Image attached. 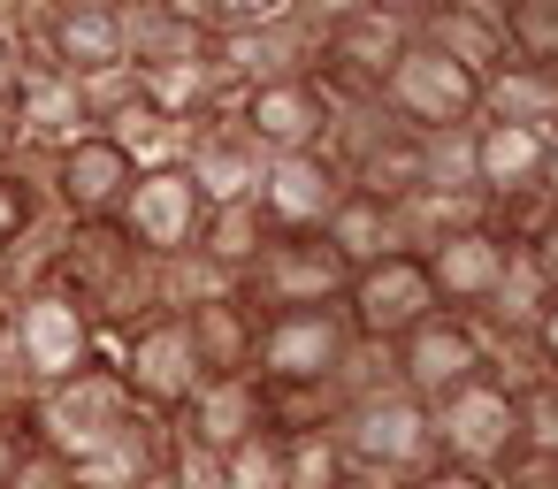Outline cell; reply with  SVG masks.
<instances>
[{"instance_id": "obj_32", "label": "cell", "mask_w": 558, "mask_h": 489, "mask_svg": "<svg viewBox=\"0 0 558 489\" xmlns=\"http://www.w3.org/2000/svg\"><path fill=\"white\" fill-rule=\"evenodd\" d=\"M520 459L558 474V375H535L520 390Z\"/></svg>"}, {"instance_id": "obj_30", "label": "cell", "mask_w": 558, "mask_h": 489, "mask_svg": "<svg viewBox=\"0 0 558 489\" xmlns=\"http://www.w3.org/2000/svg\"><path fill=\"white\" fill-rule=\"evenodd\" d=\"M505 47L512 62L558 70V0H505Z\"/></svg>"}, {"instance_id": "obj_23", "label": "cell", "mask_w": 558, "mask_h": 489, "mask_svg": "<svg viewBox=\"0 0 558 489\" xmlns=\"http://www.w3.org/2000/svg\"><path fill=\"white\" fill-rule=\"evenodd\" d=\"M268 215H260V199H238V207H207L199 215V237H192V260H199V276L207 283H245L253 276V260L268 253Z\"/></svg>"}, {"instance_id": "obj_4", "label": "cell", "mask_w": 558, "mask_h": 489, "mask_svg": "<svg viewBox=\"0 0 558 489\" xmlns=\"http://www.w3.org/2000/svg\"><path fill=\"white\" fill-rule=\"evenodd\" d=\"M24 62H47L77 85H100V77H123L131 54H123V16L108 0H39L32 24L16 32Z\"/></svg>"}, {"instance_id": "obj_26", "label": "cell", "mask_w": 558, "mask_h": 489, "mask_svg": "<svg viewBox=\"0 0 558 489\" xmlns=\"http://www.w3.org/2000/svg\"><path fill=\"white\" fill-rule=\"evenodd\" d=\"M47 192H39V161H9L0 169V276H9L16 260H32L47 245Z\"/></svg>"}, {"instance_id": "obj_17", "label": "cell", "mask_w": 558, "mask_h": 489, "mask_svg": "<svg viewBox=\"0 0 558 489\" xmlns=\"http://www.w3.org/2000/svg\"><path fill=\"white\" fill-rule=\"evenodd\" d=\"M199 192H192V176L169 161V169H138V184H131V199H123V215H116V230L146 253V260H184L192 253V237H199Z\"/></svg>"}, {"instance_id": "obj_6", "label": "cell", "mask_w": 558, "mask_h": 489, "mask_svg": "<svg viewBox=\"0 0 558 489\" xmlns=\"http://www.w3.org/2000/svg\"><path fill=\"white\" fill-rule=\"evenodd\" d=\"M100 367L154 420H177L192 405V390H199V367H192V344H184V321L177 314H154V321H138L123 337H100Z\"/></svg>"}, {"instance_id": "obj_40", "label": "cell", "mask_w": 558, "mask_h": 489, "mask_svg": "<svg viewBox=\"0 0 558 489\" xmlns=\"http://www.w3.org/2000/svg\"><path fill=\"white\" fill-rule=\"evenodd\" d=\"M375 16H390V24H405V32H421V16L436 9V0H367Z\"/></svg>"}, {"instance_id": "obj_38", "label": "cell", "mask_w": 558, "mask_h": 489, "mask_svg": "<svg viewBox=\"0 0 558 489\" xmlns=\"http://www.w3.org/2000/svg\"><path fill=\"white\" fill-rule=\"evenodd\" d=\"M527 352H535V367H543V375H558V298H550V306H543V321L527 329Z\"/></svg>"}, {"instance_id": "obj_22", "label": "cell", "mask_w": 558, "mask_h": 489, "mask_svg": "<svg viewBox=\"0 0 558 489\" xmlns=\"http://www.w3.org/2000/svg\"><path fill=\"white\" fill-rule=\"evenodd\" d=\"M466 184L482 199H512V192H535L543 184V131H520V123H474L466 131Z\"/></svg>"}, {"instance_id": "obj_14", "label": "cell", "mask_w": 558, "mask_h": 489, "mask_svg": "<svg viewBox=\"0 0 558 489\" xmlns=\"http://www.w3.org/2000/svg\"><path fill=\"white\" fill-rule=\"evenodd\" d=\"M344 283H352V268L329 253V237H268V253L253 260L238 298L253 314H283V306H337Z\"/></svg>"}, {"instance_id": "obj_15", "label": "cell", "mask_w": 558, "mask_h": 489, "mask_svg": "<svg viewBox=\"0 0 558 489\" xmlns=\"http://www.w3.org/2000/svg\"><path fill=\"white\" fill-rule=\"evenodd\" d=\"M260 428H276L268 420V390H260V375H222V382H199L192 390V405L169 420V436H177V459H222V451H238L245 436H260Z\"/></svg>"}, {"instance_id": "obj_34", "label": "cell", "mask_w": 558, "mask_h": 489, "mask_svg": "<svg viewBox=\"0 0 558 489\" xmlns=\"http://www.w3.org/2000/svg\"><path fill=\"white\" fill-rule=\"evenodd\" d=\"M398 489H497L489 474H474V466H451V459H428L421 474H405Z\"/></svg>"}, {"instance_id": "obj_31", "label": "cell", "mask_w": 558, "mask_h": 489, "mask_svg": "<svg viewBox=\"0 0 558 489\" xmlns=\"http://www.w3.org/2000/svg\"><path fill=\"white\" fill-rule=\"evenodd\" d=\"M215 481L222 489H283V428H260L238 451H222L215 459Z\"/></svg>"}, {"instance_id": "obj_18", "label": "cell", "mask_w": 558, "mask_h": 489, "mask_svg": "<svg viewBox=\"0 0 558 489\" xmlns=\"http://www.w3.org/2000/svg\"><path fill=\"white\" fill-rule=\"evenodd\" d=\"M352 184H344V169L329 161V146L322 154H283V161H268V176H260V215H268V230L276 237H322V222L337 215V199H344Z\"/></svg>"}, {"instance_id": "obj_43", "label": "cell", "mask_w": 558, "mask_h": 489, "mask_svg": "<svg viewBox=\"0 0 558 489\" xmlns=\"http://www.w3.org/2000/svg\"><path fill=\"white\" fill-rule=\"evenodd\" d=\"M138 489H184V459H169V466H161V474H146Z\"/></svg>"}, {"instance_id": "obj_39", "label": "cell", "mask_w": 558, "mask_h": 489, "mask_svg": "<svg viewBox=\"0 0 558 489\" xmlns=\"http://www.w3.org/2000/svg\"><path fill=\"white\" fill-rule=\"evenodd\" d=\"M16 77H24V47H16V32L0 24V100L16 93Z\"/></svg>"}, {"instance_id": "obj_2", "label": "cell", "mask_w": 558, "mask_h": 489, "mask_svg": "<svg viewBox=\"0 0 558 489\" xmlns=\"http://www.w3.org/2000/svg\"><path fill=\"white\" fill-rule=\"evenodd\" d=\"M9 352H16V375H24L32 398H39V390H54V382H70V375L100 367V329L77 314L70 291H54V283H16V291H9Z\"/></svg>"}, {"instance_id": "obj_20", "label": "cell", "mask_w": 558, "mask_h": 489, "mask_svg": "<svg viewBox=\"0 0 558 489\" xmlns=\"http://www.w3.org/2000/svg\"><path fill=\"white\" fill-rule=\"evenodd\" d=\"M421 268H428V291H436L444 314H482V306L497 298L505 268H512V245H505L489 222H474V230H459V237H436V245L421 253Z\"/></svg>"}, {"instance_id": "obj_3", "label": "cell", "mask_w": 558, "mask_h": 489, "mask_svg": "<svg viewBox=\"0 0 558 489\" xmlns=\"http://www.w3.org/2000/svg\"><path fill=\"white\" fill-rule=\"evenodd\" d=\"M131 420H138L131 390H123L108 367H85V375H70V382H54V390L32 398V451H47V459H62V466H85V459L108 451Z\"/></svg>"}, {"instance_id": "obj_21", "label": "cell", "mask_w": 558, "mask_h": 489, "mask_svg": "<svg viewBox=\"0 0 558 489\" xmlns=\"http://www.w3.org/2000/svg\"><path fill=\"white\" fill-rule=\"evenodd\" d=\"M177 321H184V344H192L199 382L253 375V337H260V314H253L230 283H215V291H199L192 306H177Z\"/></svg>"}, {"instance_id": "obj_12", "label": "cell", "mask_w": 558, "mask_h": 489, "mask_svg": "<svg viewBox=\"0 0 558 489\" xmlns=\"http://www.w3.org/2000/svg\"><path fill=\"white\" fill-rule=\"evenodd\" d=\"M474 375H489V337H482L474 314H444V306H436L413 337L390 344V382H398L405 398H421V405L451 398V390L474 382Z\"/></svg>"}, {"instance_id": "obj_19", "label": "cell", "mask_w": 558, "mask_h": 489, "mask_svg": "<svg viewBox=\"0 0 558 489\" xmlns=\"http://www.w3.org/2000/svg\"><path fill=\"white\" fill-rule=\"evenodd\" d=\"M177 169L192 176L199 207H238V199H253V192H260L268 154H260V146H253V138L230 123V115H207V123H192V131H184Z\"/></svg>"}, {"instance_id": "obj_27", "label": "cell", "mask_w": 558, "mask_h": 489, "mask_svg": "<svg viewBox=\"0 0 558 489\" xmlns=\"http://www.w3.org/2000/svg\"><path fill=\"white\" fill-rule=\"evenodd\" d=\"M482 115H489V123H520V131H558V70L505 62V70L482 85Z\"/></svg>"}, {"instance_id": "obj_5", "label": "cell", "mask_w": 558, "mask_h": 489, "mask_svg": "<svg viewBox=\"0 0 558 489\" xmlns=\"http://www.w3.org/2000/svg\"><path fill=\"white\" fill-rule=\"evenodd\" d=\"M428 436H436V459L497 481L520 459V390H505L497 375H474V382H459L451 398L428 405Z\"/></svg>"}, {"instance_id": "obj_42", "label": "cell", "mask_w": 558, "mask_h": 489, "mask_svg": "<svg viewBox=\"0 0 558 489\" xmlns=\"http://www.w3.org/2000/svg\"><path fill=\"white\" fill-rule=\"evenodd\" d=\"M543 192H558V131H543Z\"/></svg>"}, {"instance_id": "obj_37", "label": "cell", "mask_w": 558, "mask_h": 489, "mask_svg": "<svg viewBox=\"0 0 558 489\" xmlns=\"http://www.w3.org/2000/svg\"><path fill=\"white\" fill-rule=\"evenodd\" d=\"M527 260H535V276H543V283L558 291V207H550V222H543V230L527 237Z\"/></svg>"}, {"instance_id": "obj_24", "label": "cell", "mask_w": 558, "mask_h": 489, "mask_svg": "<svg viewBox=\"0 0 558 489\" xmlns=\"http://www.w3.org/2000/svg\"><path fill=\"white\" fill-rule=\"evenodd\" d=\"M421 47H436L444 62H459V70H474L482 85L512 62V47H505V16H482V9H459V0H436V9L421 16V32H413Z\"/></svg>"}, {"instance_id": "obj_9", "label": "cell", "mask_w": 558, "mask_h": 489, "mask_svg": "<svg viewBox=\"0 0 558 489\" xmlns=\"http://www.w3.org/2000/svg\"><path fill=\"white\" fill-rule=\"evenodd\" d=\"M131 184H138V161H131L116 138H100V131L39 161V192H47V215H54L62 230L116 222L123 199H131Z\"/></svg>"}, {"instance_id": "obj_46", "label": "cell", "mask_w": 558, "mask_h": 489, "mask_svg": "<svg viewBox=\"0 0 558 489\" xmlns=\"http://www.w3.org/2000/svg\"><path fill=\"white\" fill-rule=\"evenodd\" d=\"M550 489H558V474H550Z\"/></svg>"}, {"instance_id": "obj_1", "label": "cell", "mask_w": 558, "mask_h": 489, "mask_svg": "<svg viewBox=\"0 0 558 489\" xmlns=\"http://www.w3.org/2000/svg\"><path fill=\"white\" fill-rule=\"evenodd\" d=\"M352 329H344V306H283V314H260V337H253V375L260 390L276 398H306V390H329L352 405Z\"/></svg>"}, {"instance_id": "obj_33", "label": "cell", "mask_w": 558, "mask_h": 489, "mask_svg": "<svg viewBox=\"0 0 558 489\" xmlns=\"http://www.w3.org/2000/svg\"><path fill=\"white\" fill-rule=\"evenodd\" d=\"M184 9L222 39V32H268V24H291L299 0H184Z\"/></svg>"}, {"instance_id": "obj_28", "label": "cell", "mask_w": 558, "mask_h": 489, "mask_svg": "<svg viewBox=\"0 0 558 489\" xmlns=\"http://www.w3.org/2000/svg\"><path fill=\"white\" fill-rule=\"evenodd\" d=\"M123 54H131V70L199 62V54H207V24H199L192 9H146V16H123Z\"/></svg>"}, {"instance_id": "obj_16", "label": "cell", "mask_w": 558, "mask_h": 489, "mask_svg": "<svg viewBox=\"0 0 558 489\" xmlns=\"http://www.w3.org/2000/svg\"><path fill=\"white\" fill-rule=\"evenodd\" d=\"M9 115H16V154L24 161H47L77 138H93V100L77 77L47 70V62H24L16 93H9Z\"/></svg>"}, {"instance_id": "obj_10", "label": "cell", "mask_w": 558, "mask_h": 489, "mask_svg": "<svg viewBox=\"0 0 558 489\" xmlns=\"http://www.w3.org/2000/svg\"><path fill=\"white\" fill-rule=\"evenodd\" d=\"M344 329H352V344H367V352H390L398 337H413L428 314H436V291H428V268H421V253H383L375 268H352V283H344Z\"/></svg>"}, {"instance_id": "obj_13", "label": "cell", "mask_w": 558, "mask_h": 489, "mask_svg": "<svg viewBox=\"0 0 558 489\" xmlns=\"http://www.w3.org/2000/svg\"><path fill=\"white\" fill-rule=\"evenodd\" d=\"M230 123H238L268 161H283V154H322L329 131H337V108H329V93H322L314 77H268V85L238 93Z\"/></svg>"}, {"instance_id": "obj_11", "label": "cell", "mask_w": 558, "mask_h": 489, "mask_svg": "<svg viewBox=\"0 0 558 489\" xmlns=\"http://www.w3.org/2000/svg\"><path fill=\"white\" fill-rule=\"evenodd\" d=\"M405 39H413V32L390 24V16H375V9L329 24V32H322V54H314V85L329 93V108H337V115H344V108H383V77L398 70Z\"/></svg>"}, {"instance_id": "obj_36", "label": "cell", "mask_w": 558, "mask_h": 489, "mask_svg": "<svg viewBox=\"0 0 558 489\" xmlns=\"http://www.w3.org/2000/svg\"><path fill=\"white\" fill-rule=\"evenodd\" d=\"M9 489H77V481H70V466H62V459L32 451V459L16 466V481H9Z\"/></svg>"}, {"instance_id": "obj_7", "label": "cell", "mask_w": 558, "mask_h": 489, "mask_svg": "<svg viewBox=\"0 0 558 489\" xmlns=\"http://www.w3.org/2000/svg\"><path fill=\"white\" fill-rule=\"evenodd\" d=\"M383 115L405 123L413 138H444V131H474L482 123V77L444 62L436 47L405 39L398 70L383 77Z\"/></svg>"}, {"instance_id": "obj_29", "label": "cell", "mask_w": 558, "mask_h": 489, "mask_svg": "<svg viewBox=\"0 0 558 489\" xmlns=\"http://www.w3.org/2000/svg\"><path fill=\"white\" fill-rule=\"evenodd\" d=\"M352 474L337 428H291L283 436V489H337Z\"/></svg>"}, {"instance_id": "obj_35", "label": "cell", "mask_w": 558, "mask_h": 489, "mask_svg": "<svg viewBox=\"0 0 558 489\" xmlns=\"http://www.w3.org/2000/svg\"><path fill=\"white\" fill-rule=\"evenodd\" d=\"M24 459H32V413H0V489L16 481Z\"/></svg>"}, {"instance_id": "obj_8", "label": "cell", "mask_w": 558, "mask_h": 489, "mask_svg": "<svg viewBox=\"0 0 558 489\" xmlns=\"http://www.w3.org/2000/svg\"><path fill=\"white\" fill-rule=\"evenodd\" d=\"M337 443H344V459H352L360 474H390V481H405V474H421V466L436 459L428 405H421V398H405L398 382L360 390V398L337 413Z\"/></svg>"}, {"instance_id": "obj_44", "label": "cell", "mask_w": 558, "mask_h": 489, "mask_svg": "<svg viewBox=\"0 0 558 489\" xmlns=\"http://www.w3.org/2000/svg\"><path fill=\"white\" fill-rule=\"evenodd\" d=\"M116 16H146V9H184V0H108Z\"/></svg>"}, {"instance_id": "obj_25", "label": "cell", "mask_w": 558, "mask_h": 489, "mask_svg": "<svg viewBox=\"0 0 558 489\" xmlns=\"http://www.w3.org/2000/svg\"><path fill=\"white\" fill-rule=\"evenodd\" d=\"M322 237H329V253H337L344 268H375L383 253H405L398 207H390V199H375V192H344V199H337V215L322 222Z\"/></svg>"}, {"instance_id": "obj_45", "label": "cell", "mask_w": 558, "mask_h": 489, "mask_svg": "<svg viewBox=\"0 0 558 489\" xmlns=\"http://www.w3.org/2000/svg\"><path fill=\"white\" fill-rule=\"evenodd\" d=\"M337 489H398V481H390V474H360V466H352V474H344Z\"/></svg>"}, {"instance_id": "obj_41", "label": "cell", "mask_w": 558, "mask_h": 489, "mask_svg": "<svg viewBox=\"0 0 558 489\" xmlns=\"http://www.w3.org/2000/svg\"><path fill=\"white\" fill-rule=\"evenodd\" d=\"M16 161V115H9V100H0V169Z\"/></svg>"}]
</instances>
